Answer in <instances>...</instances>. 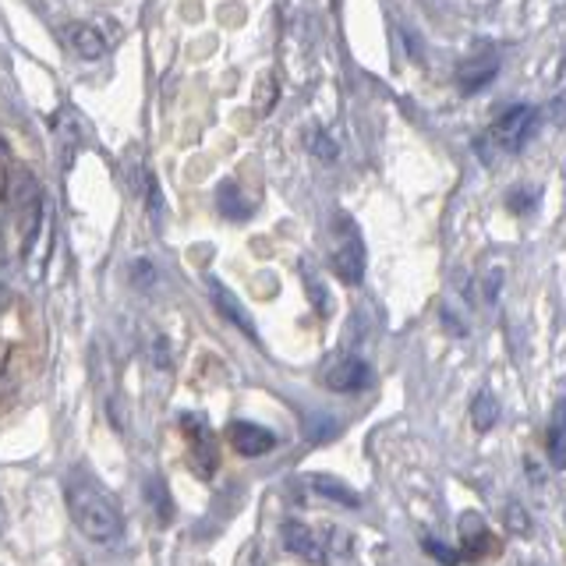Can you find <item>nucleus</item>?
Segmentation results:
<instances>
[{
  "mask_svg": "<svg viewBox=\"0 0 566 566\" xmlns=\"http://www.w3.org/2000/svg\"><path fill=\"white\" fill-rule=\"evenodd\" d=\"M4 524H8V510H4V500H0V531H4Z\"/></svg>",
  "mask_w": 566,
  "mask_h": 566,
  "instance_id": "nucleus-27",
  "label": "nucleus"
},
{
  "mask_svg": "<svg viewBox=\"0 0 566 566\" xmlns=\"http://www.w3.org/2000/svg\"><path fill=\"white\" fill-rule=\"evenodd\" d=\"M563 436H566V424H563V403L553 411V424H548V460H553L556 468H563L566 464V442H563Z\"/></svg>",
  "mask_w": 566,
  "mask_h": 566,
  "instance_id": "nucleus-17",
  "label": "nucleus"
},
{
  "mask_svg": "<svg viewBox=\"0 0 566 566\" xmlns=\"http://www.w3.org/2000/svg\"><path fill=\"white\" fill-rule=\"evenodd\" d=\"M153 354H156V365L167 368L170 365V347H167V336H156L153 340Z\"/></svg>",
  "mask_w": 566,
  "mask_h": 566,
  "instance_id": "nucleus-23",
  "label": "nucleus"
},
{
  "mask_svg": "<svg viewBox=\"0 0 566 566\" xmlns=\"http://www.w3.org/2000/svg\"><path fill=\"white\" fill-rule=\"evenodd\" d=\"M64 500H67L71 521H75V527L85 538L106 545V542H117L124 535L120 503L96 482L93 474H71L67 489H64Z\"/></svg>",
  "mask_w": 566,
  "mask_h": 566,
  "instance_id": "nucleus-1",
  "label": "nucleus"
},
{
  "mask_svg": "<svg viewBox=\"0 0 566 566\" xmlns=\"http://www.w3.org/2000/svg\"><path fill=\"white\" fill-rule=\"evenodd\" d=\"M146 503L156 510L159 524H170L174 521V500H170V492H167L164 482H159V478H149V482H146Z\"/></svg>",
  "mask_w": 566,
  "mask_h": 566,
  "instance_id": "nucleus-14",
  "label": "nucleus"
},
{
  "mask_svg": "<svg viewBox=\"0 0 566 566\" xmlns=\"http://www.w3.org/2000/svg\"><path fill=\"white\" fill-rule=\"evenodd\" d=\"M308 485H312L315 492L329 495V500H336V503L358 506V495H354L344 482H336V478H329V474H312V478H308Z\"/></svg>",
  "mask_w": 566,
  "mask_h": 566,
  "instance_id": "nucleus-16",
  "label": "nucleus"
},
{
  "mask_svg": "<svg viewBox=\"0 0 566 566\" xmlns=\"http://www.w3.org/2000/svg\"><path fill=\"white\" fill-rule=\"evenodd\" d=\"M280 538H283V545L291 548V553L305 556V559H312V563H326V553H323V545H318V538H315V531H312V527L297 524V521H283V524H280Z\"/></svg>",
  "mask_w": 566,
  "mask_h": 566,
  "instance_id": "nucleus-10",
  "label": "nucleus"
},
{
  "mask_svg": "<svg viewBox=\"0 0 566 566\" xmlns=\"http://www.w3.org/2000/svg\"><path fill=\"white\" fill-rule=\"evenodd\" d=\"M8 305H11V294H8L4 287H0V315H4V312H8Z\"/></svg>",
  "mask_w": 566,
  "mask_h": 566,
  "instance_id": "nucleus-26",
  "label": "nucleus"
},
{
  "mask_svg": "<svg viewBox=\"0 0 566 566\" xmlns=\"http://www.w3.org/2000/svg\"><path fill=\"white\" fill-rule=\"evenodd\" d=\"M209 294H212V305H217L220 312H223V318L227 323H234L248 340H255L259 344V329H255V323L248 318V312H244V305L238 301V294H230V287H223L220 280H209Z\"/></svg>",
  "mask_w": 566,
  "mask_h": 566,
  "instance_id": "nucleus-8",
  "label": "nucleus"
},
{
  "mask_svg": "<svg viewBox=\"0 0 566 566\" xmlns=\"http://www.w3.org/2000/svg\"><path fill=\"white\" fill-rule=\"evenodd\" d=\"M471 421L478 432H489L495 421H500V403H495L492 394H478L474 403H471Z\"/></svg>",
  "mask_w": 566,
  "mask_h": 566,
  "instance_id": "nucleus-15",
  "label": "nucleus"
},
{
  "mask_svg": "<svg viewBox=\"0 0 566 566\" xmlns=\"http://www.w3.org/2000/svg\"><path fill=\"white\" fill-rule=\"evenodd\" d=\"M538 128V111L535 106H510V111L500 114V120L492 124L489 135L478 138V153H482L485 159L492 153H503V156H517L531 135H535Z\"/></svg>",
  "mask_w": 566,
  "mask_h": 566,
  "instance_id": "nucleus-3",
  "label": "nucleus"
},
{
  "mask_svg": "<svg viewBox=\"0 0 566 566\" xmlns=\"http://www.w3.org/2000/svg\"><path fill=\"white\" fill-rule=\"evenodd\" d=\"M531 206H535V191H517V195H510V209L527 212Z\"/></svg>",
  "mask_w": 566,
  "mask_h": 566,
  "instance_id": "nucleus-24",
  "label": "nucleus"
},
{
  "mask_svg": "<svg viewBox=\"0 0 566 566\" xmlns=\"http://www.w3.org/2000/svg\"><path fill=\"white\" fill-rule=\"evenodd\" d=\"M230 447H234L241 457H262L276 447V436L265 429V424L255 421H234L230 424Z\"/></svg>",
  "mask_w": 566,
  "mask_h": 566,
  "instance_id": "nucleus-6",
  "label": "nucleus"
},
{
  "mask_svg": "<svg viewBox=\"0 0 566 566\" xmlns=\"http://www.w3.org/2000/svg\"><path fill=\"white\" fill-rule=\"evenodd\" d=\"M424 553H432L442 563H460V559H464V556H460V548H447V545L436 542V538H424Z\"/></svg>",
  "mask_w": 566,
  "mask_h": 566,
  "instance_id": "nucleus-20",
  "label": "nucleus"
},
{
  "mask_svg": "<svg viewBox=\"0 0 566 566\" xmlns=\"http://www.w3.org/2000/svg\"><path fill=\"white\" fill-rule=\"evenodd\" d=\"M305 283H308V297L318 305V312H326V291H323V283H318V276L312 280V273H305Z\"/></svg>",
  "mask_w": 566,
  "mask_h": 566,
  "instance_id": "nucleus-22",
  "label": "nucleus"
},
{
  "mask_svg": "<svg viewBox=\"0 0 566 566\" xmlns=\"http://www.w3.org/2000/svg\"><path fill=\"white\" fill-rule=\"evenodd\" d=\"M521 513H524V510H521L517 503H513V506H510V524H517V531H527V521L521 517Z\"/></svg>",
  "mask_w": 566,
  "mask_h": 566,
  "instance_id": "nucleus-25",
  "label": "nucleus"
},
{
  "mask_svg": "<svg viewBox=\"0 0 566 566\" xmlns=\"http://www.w3.org/2000/svg\"><path fill=\"white\" fill-rule=\"evenodd\" d=\"M308 142H312V146H308L312 153H318V156H326V159H333V156H336V149H333V142H329V138H326L323 132H312V135H308Z\"/></svg>",
  "mask_w": 566,
  "mask_h": 566,
  "instance_id": "nucleus-21",
  "label": "nucleus"
},
{
  "mask_svg": "<svg viewBox=\"0 0 566 566\" xmlns=\"http://www.w3.org/2000/svg\"><path fill=\"white\" fill-rule=\"evenodd\" d=\"M368 382H371V368L361 358H340L326 371V386L336 389V394H358Z\"/></svg>",
  "mask_w": 566,
  "mask_h": 566,
  "instance_id": "nucleus-7",
  "label": "nucleus"
},
{
  "mask_svg": "<svg viewBox=\"0 0 566 566\" xmlns=\"http://www.w3.org/2000/svg\"><path fill=\"white\" fill-rule=\"evenodd\" d=\"M280 96V88H276V75L273 71H265V75H259L255 82V111L259 114H270L273 111V103Z\"/></svg>",
  "mask_w": 566,
  "mask_h": 566,
  "instance_id": "nucleus-18",
  "label": "nucleus"
},
{
  "mask_svg": "<svg viewBox=\"0 0 566 566\" xmlns=\"http://www.w3.org/2000/svg\"><path fill=\"white\" fill-rule=\"evenodd\" d=\"M181 424H185V436H188V453L195 460V471H199L202 478H209L212 471H217V436H212L209 421L199 415H185Z\"/></svg>",
  "mask_w": 566,
  "mask_h": 566,
  "instance_id": "nucleus-5",
  "label": "nucleus"
},
{
  "mask_svg": "<svg viewBox=\"0 0 566 566\" xmlns=\"http://www.w3.org/2000/svg\"><path fill=\"white\" fill-rule=\"evenodd\" d=\"M460 556L464 559H474V556H482L485 548H489V542H492V535H489V527H485V521L478 517V513H464L460 517Z\"/></svg>",
  "mask_w": 566,
  "mask_h": 566,
  "instance_id": "nucleus-12",
  "label": "nucleus"
},
{
  "mask_svg": "<svg viewBox=\"0 0 566 566\" xmlns=\"http://www.w3.org/2000/svg\"><path fill=\"white\" fill-rule=\"evenodd\" d=\"M333 273L344 283H358L365 276V241L358 234L350 217H336V234H333Z\"/></svg>",
  "mask_w": 566,
  "mask_h": 566,
  "instance_id": "nucleus-4",
  "label": "nucleus"
},
{
  "mask_svg": "<svg viewBox=\"0 0 566 566\" xmlns=\"http://www.w3.org/2000/svg\"><path fill=\"white\" fill-rule=\"evenodd\" d=\"M146 212H149L153 227H164V195H159L153 170H146Z\"/></svg>",
  "mask_w": 566,
  "mask_h": 566,
  "instance_id": "nucleus-19",
  "label": "nucleus"
},
{
  "mask_svg": "<svg viewBox=\"0 0 566 566\" xmlns=\"http://www.w3.org/2000/svg\"><path fill=\"white\" fill-rule=\"evenodd\" d=\"M217 199H220V212L227 220H248L255 212V202H248L234 181H223L220 191H217Z\"/></svg>",
  "mask_w": 566,
  "mask_h": 566,
  "instance_id": "nucleus-13",
  "label": "nucleus"
},
{
  "mask_svg": "<svg viewBox=\"0 0 566 566\" xmlns=\"http://www.w3.org/2000/svg\"><path fill=\"white\" fill-rule=\"evenodd\" d=\"M495 71H500V61H495V53H474V57H468L464 64L457 67V82L471 96V93L485 88L495 78Z\"/></svg>",
  "mask_w": 566,
  "mask_h": 566,
  "instance_id": "nucleus-9",
  "label": "nucleus"
},
{
  "mask_svg": "<svg viewBox=\"0 0 566 566\" xmlns=\"http://www.w3.org/2000/svg\"><path fill=\"white\" fill-rule=\"evenodd\" d=\"M4 195L11 202V212H14L18 238H22V255H29V248H32L35 234H40V223H43V191L25 167H14L11 177L4 181Z\"/></svg>",
  "mask_w": 566,
  "mask_h": 566,
  "instance_id": "nucleus-2",
  "label": "nucleus"
},
{
  "mask_svg": "<svg viewBox=\"0 0 566 566\" xmlns=\"http://www.w3.org/2000/svg\"><path fill=\"white\" fill-rule=\"evenodd\" d=\"M64 35H67V46L75 50L82 61H99L106 53V40L88 22H71Z\"/></svg>",
  "mask_w": 566,
  "mask_h": 566,
  "instance_id": "nucleus-11",
  "label": "nucleus"
}]
</instances>
